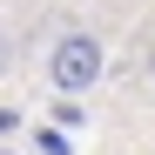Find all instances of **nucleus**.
Returning <instances> with one entry per match:
<instances>
[{
  "mask_svg": "<svg viewBox=\"0 0 155 155\" xmlns=\"http://www.w3.org/2000/svg\"><path fill=\"white\" fill-rule=\"evenodd\" d=\"M101 74H108V47H101L88 27L54 34V47H47V81H54V94H74V101H81Z\"/></svg>",
  "mask_w": 155,
  "mask_h": 155,
  "instance_id": "1",
  "label": "nucleus"
},
{
  "mask_svg": "<svg viewBox=\"0 0 155 155\" xmlns=\"http://www.w3.org/2000/svg\"><path fill=\"white\" fill-rule=\"evenodd\" d=\"M41 155H68V128H41Z\"/></svg>",
  "mask_w": 155,
  "mask_h": 155,
  "instance_id": "2",
  "label": "nucleus"
},
{
  "mask_svg": "<svg viewBox=\"0 0 155 155\" xmlns=\"http://www.w3.org/2000/svg\"><path fill=\"white\" fill-rule=\"evenodd\" d=\"M0 128H14V115H0Z\"/></svg>",
  "mask_w": 155,
  "mask_h": 155,
  "instance_id": "3",
  "label": "nucleus"
},
{
  "mask_svg": "<svg viewBox=\"0 0 155 155\" xmlns=\"http://www.w3.org/2000/svg\"><path fill=\"white\" fill-rule=\"evenodd\" d=\"M0 155H7V148H0Z\"/></svg>",
  "mask_w": 155,
  "mask_h": 155,
  "instance_id": "4",
  "label": "nucleus"
}]
</instances>
